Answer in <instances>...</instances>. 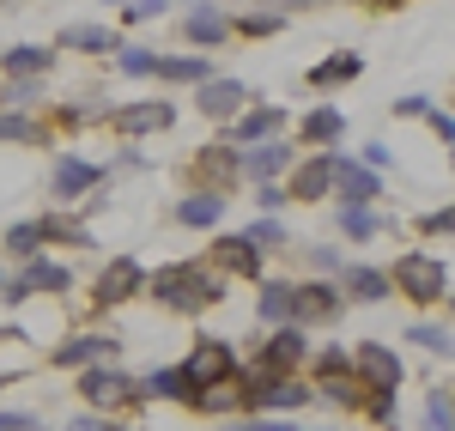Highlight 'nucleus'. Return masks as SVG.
<instances>
[{
    "instance_id": "obj_45",
    "label": "nucleus",
    "mask_w": 455,
    "mask_h": 431,
    "mask_svg": "<svg viewBox=\"0 0 455 431\" xmlns=\"http://www.w3.org/2000/svg\"><path fill=\"white\" fill-rule=\"evenodd\" d=\"M243 431H291V426H267V419H255V426H243Z\"/></svg>"
},
{
    "instance_id": "obj_22",
    "label": "nucleus",
    "mask_w": 455,
    "mask_h": 431,
    "mask_svg": "<svg viewBox=\"0 0 455 431\" xmlns=\"http://www.w3.org/2000/svg\"><path fill=\"white\" fill-rule=\"evenodd\" d=\"M285 164H291V146H255V152L243 158V171H249V177H261V182L280 177Z\"/></svg>"
},
{
    "instance_id": "obj_33",
    "label": "nucleus",
    "mask_w": 455,
    "mask_h": 431,
    "mask_svg": "<svg viewBox=\"0 0 455 431\" xmlns=\"http://www.w3.org/2000/svg\"><path fill=\"white\" fill-rule=\"evenodd\" d=\"M0 140H19V146H31V140H36V128L25 122V116H12V109H6V116H0Z\"/></svg>"
},
{
    "instance_id": "obj_11",
    "label": "nucleus",
    "mask_w": 455,
    "mask_h": 431,
    "mask_svg": "<svg viewBox=\"0 0 455 431\" xmlns=\"http://www.w3.org/2000/svg\"><path fill=\"white\" fill-rule=\"evenodd\" d=\"M146 286V274H140V261H109L104 267V280H98V304H122V298H134V291Z\"/></svg>"
},
{
    "instance_id": "obj_15",
    "label": "nucleus",
    "mask_w": 455,
    "mask_h": 431,
    "mask_svg": "<svg viewBox=\"0 0 455 431\" xmlns=\"http://www.w3.org/2000/svg\"><path fill=\"white\" fill-rule=\"evenodd\" d=\"M334 188V164L328 158H310V164H298V177H291V201H315V195H328Z\"/></svg>"
},
{
    "instance_id": "obj_21",
    "label": "nucleus",
    "mask_w": 455,
    "mask_h": 431,
    "mask_svg": "<svg viewBox=\"0 0 455 431\" xmlns=\"http://www.w3.org/2000/svg\"><path fill=\"white\" fill-rule=\"evenodd\" d=\"M176 219H182V225H219V219H225V195H188V201L176 207Z\"/></svg>"
},
{
    "instance_id": "obj_26",
    "label": "nucleus",
    "mask_w": 455,
    "mask_h": 431,
    "mask_svg": "<svg viewBox=\"0 0 455 431\" xmlns=\"http://www.w3.org/2000/svg\"><path fill=\"white\" fill-rule=\"evenodd\" d=\"M0 68H6V73H43V68H49V49H36V43L6 49V55H0Z\"/></svg>"
},
{
    "instance_id": "obj_8",
    "label": "nucleus",
    "mask_w": 455,
    "mask_h": 431,
    "mask_svg": "<svg viewBox=\"0 0 455 431\" xmlns=\"http://www.w3.org/2000/svg\"><path fill=\"white\" fill-rule=\"evenodd\" d=\"M68 286H73V280H68V267H61V261H31V267H25V280H12L0 298H6V304H19V298H36V291H68Z\"/></svg>"
},
{
    "instance_id": "obj_28",
    "label": "nucleus",
    "mask_w": 455,
    "mask_h": 431,
    "mask_svg": "<svg viewBox=\"0 0 455 431\" xmlns=\"http://www.w3.org/2000/svg\"><path fill=\"white\" fill-rule=\"evenodd\" d=\"M340 128H347L340 109H310L304 116V140H340Z\"/></svg>"
},
{
    "instance_id": "obj_25",
    "label": "nucleus",
    "mask_w": 455,
    "mask_h": 431,
    "mask_svg": "<svg viewBox=\"0 0 455 431\" xmlns=\"http://www.w3.org/2000/svg\"><path fill=\"white\" fill-rule=\"evenodd\" d=\"M140 395H164V401H182V395H195V389H188V377H182V371H152V377H146V389Z\"/></svg>"
},
{
    "instance_id": "obj_2",
    "label": "nucleus",
    "mask_w": 455,
    "mask_h": 431,
    "mask_svg": "<svg viewBox=\"0 0 455 431\" xmlns=\"http://www.w3.org/2000/svg\"><path fill=\"white\" fill-rule=\"evenodd\" d=\"M395 286L407 291L413 304H437V298H450V267H443L437 255H401Z\"/></svg>"
},
{
    "instance_id": "obj_3",
    "label": "nucleus",
    "mask_w": 455,
    "mask_h": 431,
    "mask_svg": "<svg viewBox=\"0 0 455 431\" xmlns=\"http://www.w3.org/2000/svg\"><path fill=\"white\" fill-rule=\"evenodd\" d=\"M182 377H188V389H212V383H231L237 377V359H231L225 340H201L188 353V364H182Z\"/></svg>"
},
{
    "instance_id": "obj_20",
    "label": "nucleus",
    "mask_w": 455,
    "mask_h": 431,
    "mask_svg": "<svg viewBox=\"0 0 455 431\" xmlns=\"http://www.w3.org/2000/svg\"><path fill=\"white\" fill-rule=\"evenodd\" d=\"M61 49H85V55H104V49H122L104 25H68L61 31Z\"/></svg>"
},
{
    "instance_id": "obj_16",
    "label": "nucleus",
    "mask_w": 455,
    "mask_h": 431,
    "mask_svg": "<svg viewBox=\"0 0 455 431\" xmlns=\"http://www.w3.org/2000/svg\"><path fill=\"white\" fill-rule=\"evenodd\" d=\"M116 353V340L109 334H79V340H61L55 347V364H98Z\"/></svg>"
},
{
    "instance_id": "obj_38",
    "label": "nucleus",
    "mask_w": 455,
    "mask_h": 431,
    "mask_svg": "<svg viewBox=\"0 0 455 431\" xmlns=\"http://www.w3.org/2000/svg\"><path fill=\"white\" fill-rule=\"evenodd\" d=\"M243 31H249V36H267V31H280V19H274V12H249Z\"/></svg>"
},
{
    "instance_id": "obj_5",
    "label": "nucleus",
    "mask_w": 455,
    "mask_h": 431,
    "mask_svg": "<svg viewBox=\"0 0 455 431\" xmlns=\"http://www.w3.org/2000/svg\"><path fill=\"white\" fill-rule=\"evenodd\" d=\"M243 407H304L310 389L304 383H291V377H249L243 389H237Z\"/></svg>"
},
{
    "instance_id": "obj_36",
    "label": "nucleus",
    "mask_w": 455,
    "mask_h": 431,
    "mask_svg": "<svg viewBox=\"0 0 455 431\" xmlns=\"http://www.w3.org/2000/svg\"><path fill=\"white\" fill-rule=\"evenodd\" d=\"M407 340H419V347H431V353H455V340L443 334V328H413Z\"/></svg>"
},
{
    "instance_id": "obj_6",
    "label": "nucleus",
    "mask_w": 455,
    "mask_h": 431,
    "mask_svg": "<svg viewBox=\"0 0 455 431\" xmlns=\"http://www.w3.org/2000/svg\"><path fill=\"white\" fill-rule=\"evenodd\" d=\"M79 389H85V401H92V407H122V401L140 395V383H128L122 371H104V364H92V371L79 377Z\"/></svg>"
},
{
    "instance_id": "obj_34",
    "label": "nucleus",
    "mask_w": 455,
    "mask_h": 431,
    "mask_svg": "<svg viewBox=\"0 0 455 431\" xmlns=\"http://www.w3.org/2000/svg\"><path fill=\"white\" fill-rule=\"evenodd\" d=\"M116 61H122V73H134V79H140V73H152L158 55H146V49H134V43H122V55H116Z\"/></svg>"
},
{
    "instance_id": "obj_29",
    "label": "nucleus",
    "mask_w": 455,
    "mask_h": 431,
    "mask_svg": "<svg viewBox=\"0 0 455 431\" xmlns=\"http://www.w3.org/2000/svg\"><path fill=\"white\" fill-rule=\"evenodd\" d=\"M158 79H207V61L201 55H171V61H152Z\"/></svg>"
},
{
    "instance_id": "obj_24",
    "label": "nucleus",
    "mask_w": 455,
    "mask_h": 431,
    "mask_svg": "<svg viewBox=\"0 0 455 431\" xmlns=\"http://www.w3.org/2000/svg\"><path fill=\"white\" fill-rule=\"evenodd\" d=\"M36 243H49V219H25V225L6 231V250H19V255H36Z\"/></svg>"
},
{
    "instance_id": "obj_37",
    "label": "nucleus",
    "mask_w": 455,
    "mask_h": 431,
    "mask_svg": "<svg viewBox=\"0 0 455 431\" xmlns=\"http://www.w3.org/2000/svg\"><path fill=\"white\" fill-rule=\"evenodd\" d=\"M243 237H249V243H255V250H261V243H285V231H280V225H274V219H261V225H249Z\"/></svg>"
},
{
    "instance_id": "obj_23",
    "label": "nucleus",
    "mask_w": 455,
    "mask_h": 431,
    "mask_svg": "<svg viewBox=\"0 0 455 431\" xmlns=\"http://www.w3.org/2000/svg\"><path fill=\"white\" fill-rule=\"evenodd\" d=\"M347 291L358 304H377V298H388V274H377V267H347Z\"/></svg>"
},
{
    "instance_id": "obj_12",
    "label": "nucleus",
    "mask_w": 455,
    "mask_h": 431,
    "mask_svg": "<svg viewBox=\"0 0 455 431\" xmlns=\"http://www.w3.org/2000/svg\"><path fill=\"white\" fill-rule=\"evenodd\" d=\"M109 128H116V134H152V128H171V104H158V98H152V104H128V109L109 116Z\"/></svg>"
},
{
    "instance_id": "obj_41",
    "label": "nucleus",
    "mask_w": 455,
    "mask_h": 431,
    "mask_svg": "<svg viewBox=\"0 0 455 431\" xmlns=\"http://www.w3.org/2000/svg\"><path fill=\"white\" fill-rule=\"evenodd\" d=\"M0 431H36L31 413H0Z\"/></svg>"
},
{
    "instance_id": "obj_18",
    "label": "nucleus",
    "mask_w": 455,
    "mask_h": 431,
    "mask_svg": "<svg viewBox=\"0 0 455 431\" xmlns=\"http://www.w3.org/2000/svg\"><path fill=\"white\" fill-rule=\"evenodd\" d=\"M358 68H364V61H358L352 49H340V55H328L322 68H310V85H315V92H328V85H340V79H358Z\"/></svg>"
},
{
    "instance_id": "obj_10",
    "label": "nucleus",
    "mask_w": 455,
    "mask_h": 431,
    "mask_svg": "<svg viewBox=\"0 0 455 431\" xmlns=\"http://www.w3.org/2000/svg\"><path fill=\"white\" fill-rule=\"evenodd\" d=\"M291 316H304V323H328V316H340V291L310 280V286H291Z\"/></svg>"
},
{
    "instance_id": "obj_40",
    "label": "nucleus",
    "mask_w": 455,
    "mask_h": 431,
    "mask_svg": "<svg viewBox=\"0 0 455 431\" xmlns=\"http://www.w3.org/2000/svg\"><path fill=\"white\" fill-rule=\"evenodd\" d=\"M431 116V128H437V140H450L455 146V116H443V109H425Z\"/></svg>"
},
{
    "instance_id": "obj_14",
    "label": "nucleus",
    "mask_w": 455,
    "mask_h": 431,
    "mask_svg": "<svg viewBox=\"0 0 455 431\" xmlns=\"http://www.w3.org/2000/svg\"><path fill=\"white\" fill-rule=\"evenodd\" d=\"M98 177H104L98 164H85V158H61V164H55V195H61V201H73V195L98 188Z\"/></svg>"
},
{
    "instance_id": "obj_47",
    "label": "nucleus",
    "mask_w": 455,
    "mask_h": 431,
    "mask_svg": "<svg viewBox=\"0 0 455 431\" xmlns=\"http://www.w3.org/2000/svg\"><path fill=\"white\" fill-rule=\"evenodd\" d=\"M122 6H140V0H122Z\"/></svg>"
},
{
    "instance_id": "obj_31",
    "label": "nucleus",
    "mask_w": 455,
    "mask_h": 431,
    "mask_svg": "<svg viewBox=\"0 0 455 431\" xmlns=\"http://www.w3.org/2000/svg\"><path fill=\"white\" fill-rule=\"evenodd\" d=\"M340 231H347V237H377V213L358 207V201H347V207H340Z\"/></svg>"
},
{
    "instance_id": "obj_42",
    "label": "nucleus",
    "mask_w": 455,
    "mask_h": 431,
    "mask_svg": "<svg viewBox=\"0 0 455 431\" xmlns=\"http://www.w3.org/2000/svg\"><path fill=\"white\" fill-rule=\"evenodd\" d=\"M6 104H36V79H25V85H12V92H6Z\"/></svg>"
},
{
    "instance_id": "obj_9",
    "label": "nucleus",
    "mask_w": 455,
    "mask_h": 431,
    "mask_svg": "<svg viewBox=\"0 0 455 431\" xmlns=\"http://www.w3.org/2000/svg\"><path fill=\"white\" fill-rule=\"evenodd\" d=\"M328 164H334V182H340V195H347V201L371 207V201L383 195V182H377V171H371V164H352V158H328Z\"/></svg>"
},
{
    "instance_id": "obj_17",
    "label": "nucleus",
    "mask_w": 455,
    "mask_h": 431,
    "mask_svg": "<svg viewBox=\"0 0 455 431\" xmlns=\"http://www.w3.org/2000/svg\"><path fill=\"white\" fill-rule=\"evenodd\" d=\"M195 171H201V177L212 182L207 195H225V188H231V177H237V158H231L225 146H207V152L195 158Z\"/></svg>"
},
{
    "instance_id": "obj_39",
    "label": "nucleus",
    "mask_w": 455,
    "mask_h": 431,
    "mask_svg": "<svg viewBox=\"0 0 455 431\" xmlns=\"http://www.w3.org/2000/svg\"><path fill=\"white\" fill-rule=\"evenodd\" d=\"M425 407H431V426H437V431H450V419H455V413H450V401H443V395H431Z\"/></svg>"
},
{
    "instance_id": "obj_46",
    "label": "nucleus",
    "mask_w": 455,
    "mask_h": 431,
    "mask_svg": "<svg viewBox=\"0 0 455 431\" xmlns=\"http://www.w3.org/2000/svg\"><path fill=\"white\" fill-rule=\"evenodd\" d=\"M377 6H401V0H377Z\"/></svg>"
},
{
    "instance_id": "obj_48",
    "label": "nucleus",
    "mask_w": 455,
    "mask_h": 431,
    "mask_svg": "<svg viewBox=\"0 0 455 431\" xmlns=\"http://www.w3.org/2000/svg\"><path fill=\"white\" fill-rule=\"evenodd\" d=\"M0 389H6V383H0Z\"/></svg>"
},
{
    "instance_id": "obj_27",
    "label": "nucleus",
    "mask_w": 455,
    "mask_h": 431,
    "mask_svg": "<svg viewBox=\"0 0 455 431\" xmlns=\"http://www.w3.org/2000/svg\"><path fill=\"white\" fill-rule=\"evenodd\" d=\"M225 31H231V25H225L212 6H195V12H188V36H195V43H219Z\"/></svg>"
},
{
    "instance_id": "obj_43",
    "label": "nucleus",
    "mask_w": 455,
    "mask_h": 431,
    "mask_svg": "<svg viewBox=\"0 0 455 431\" xmlns=\"http://www.w3.org/2000/svg\"><path fill=\"white\" fill-rule=\"evenodd\" d=\"M425 109H431L425 98H395V116H425Z\"/></svg>"
},
{
    "instance_id": "obj_32",
    "label": "nucleus",
    "mask_w": 455,
    "mask_h": 431,
    "mask_svg": "<svg viewBox=\"0 0 455 431\" xmlns=\"http://www.w3.org/2000/svg\"><path fill=\"white\" fill-rule=\"evenodd\" d=\"M280 122H285L280 109H255V116H243V122H237V140H261V134H274Z\"/></svg>"
},
{
    "instance_id": "obj_30",
    "label": "nucleus",
    "mask_w": 455,
    "mask_h": 431,
    "mask_svg": "<svg viewBox=\"0 0 455 431\" xmlns=\"http://www.w3.org/2000/svg\"><path fill=\"white\" fill-rule=\"evenodd\" d=\"M261 316L267 323H291V286H280V280L261 286Z\"/></svg>"
},
{
    "instance_id": "obj_19",
    "label": "nucleus",
    "mask_w": 455,
    "mask_h": 431,
    "mask_svg": "<svg viewBox=\"0 0 455 431\" xmlns=\"http://www.w3.org/2000/svg\"><path fill=\"white\" fill-rule=\"evenodd\" d=\"M219 261H225L231 274H249V280L261 274V250H255L249 237H225V243H219Z\"/></svg>"
},
{
    "instance_id": "obj_4",
    "label": "nucleus",
    "mask_w": 455,
    "mask_h": 431,
    "mask_svg": "<svg viewBox=\"0 0 455 431\" xmlns=\"http://www.w3.org/2000/svg\"><path fill=\"white\" fill-rule=\"evenodd\" d=\"M304 353H310V347H304V328L285 323L280 334L261 347V359H255V377H285V371H298V364H304Z\"/></svg>"
},
{
    "instance_id": "obj_35",
    "label": "nucleus",
    "mask_w": 455,
    "mask_h": 431,
    "mask_svg": "<svg viewBox=\"0 0 455 431\" xmlns=\"http://www.w3.org/2000/svg\"><path fill=\"white\" fill-rule=\"evenodd\" d=\"M419 231H425V237H443V231H455V207H437V213H425V219H419Z\"/></svg>"
},
{
    "instance_id": "obj_49",
    "label": "nucleus",
    "mask_w": 455,
    "mask_h": 431,
    "mask_svg": "<svg viewBox=\"0 0 455 431\" xmlns=\"http://www.w3.org/2000/svg\"><path fill=\"white\" fill-rule=\"evenodd\" d=\"M450 304H455V298H450Z\"/></svg>"
},
{
    "instance_id": "obj_1",
    "label": "nucleus",
    "mask_w": 455,
    "mask_h": 431,
    "mask_svg": "<svg viewBox=\"0 0 455 431\" xmlns=\"http://www.w3.org/2000/svg\"><path fill=\"white\" fill-rule=\"evenodd\" d=\"M152 291H158L171 310H207V304H219V298H225V291H219V280H212L207 267H195V261H182V267H158Z\"/></svg>"
},
{
    "instance_id": "obj_13",
    "label": "nucleus",
    "mask_w": 455,
    "mask_h": 431,
    "mask_svg": "<svg viewBox=\"0 0 455 431\" xmlns=\"http://www.w3.org/2000/svg\"><path fill=\"white\" fill-rule=\"evenodd\" d=\"M243 98H249V92L237 85V79H207L195 104H201V116H219V122H225V116H237V104H243Z\"/></svg>"
},
{
    "instance_id": "obj_7",
    "label": "nucleus",
    "mask_w": 455,
    "mask_h": 431,
    "mask_svg": "<svg viewBox=\"0 0 455 431\" xmlns=\"http://www.w3.org/2000/svg\"><path fill=\"white\" fill-rule=\"evenodd\" d=\"M352 364H358L364 389H401V359H395L388 347H377V340H364V347L352 353Z\"/></svg>"
},
{
    "instance_id": "obj_44",
    "label": "nucleus",
    "mask_w": 455,
    "mask_h": 431,
    "mask_svg": "<svg viewBox=\"0 0 455 431\" xmlns=\"http://www.w3.org/2000/svg\"><path fill=\"white\" fill-rule=\"evenodd\" d=\"M68 431H109L104 419H92V413H79V419H68Z\"/></svg>"
}]
</instances>
